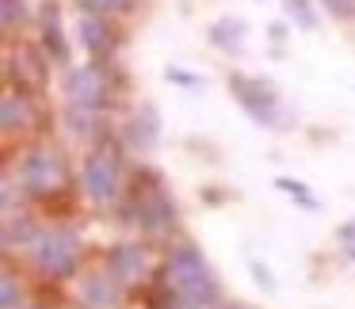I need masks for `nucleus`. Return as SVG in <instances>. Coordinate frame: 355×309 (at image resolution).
<instances>
[{
    "instance_id": "obj_1",
    "label": "nucleus",
    "mask_w": 355,
    "mask_h": 309,
    "mask_svg": "<svg viewBox=\"0 0 355 309\" xmlns=\"http://www.w3.org/2000/svg\"><path fill=\"white\" fill-rule=\"evenodd\" d=\"M168 283H172V290H176L180 298L195 301V306H207V301H214V294H218L214 275H210V267L202 263V256L195 252V248H180V252L172 256Z\"/></svg>"
},
{
    "instance_id": "obj_2",
    "label": "nucleus",
    "mask_w": 355,
    "mask_h": 309,
    "mask_svg": "<svg viewBox=\"0 0 355 309\" xmlns=\"http://www.w3.org/2000/svg\"><path fill=\"white\" fill-rule=\"evenodd\" d=\"M77 256H80V240L73 237L69 229H50L35 240V260H39V267L50 271V275H69Z\"/></svg>"
},
{
    "instance_id": "obj_3",
    "label": "nucleus",
    "mask_w": 355,
    "mask_h": 309,
    "mask_svg": "<svg viewBox=\"0 0 355 309\" xmlns=\"http://www.w3.org/2000/svg\"><path fill=\"white\" fill-rule=\"evenodd\" d=\"M19 184H24L27 191H35V195H50L58 184H62V161H58V153L35 149V153L24 161V168H19Z\"/></svg>"
},
{
    "instance_id": "obj_4",
    "label": "nucleus",
    "mask_w": 355,
    "mask_h": 309,
    "mask_svg": "<svg viewBox=\"0 0 355 309\" xmlns=\"http://www.w3.org/2000/svg\"><path fill=\"white\" fill-rule=\"evenodd\" d=\"M230 92L241 100V107L256 118V123H271L275 115V92H271L263 80H248V77H233L230 80Z\"/></svg>"
},
{
    "instance_id": "obj_5",
    "label": "nucleus",
    "mask_w": 355,
    "mask_h": 309,
    "mask_svg": "<svg viewBox=\"0 0 355 309\" xmlns=\"http://www.w3.org/2000/svg\"><path fill=\"white\" fill-rule=\"evenodd\" d=\"M103 92H107V85H103V77L96 69H69V77H65V96H69L73 107H100L103 103Z\"/></svg>"
},
{
    "instance_id": "obj_6",
    "label": "nucleus",
    "mask_w": 355,
    "mask_h": 309,
    "mask_svg": "<svg viewBox=\"0 0 355 309\" xmlns=\"http://www.w3.org/2000/svg\"><path fill=\"white\" fill-rule=\"evenodd\" d=\"M85 191L92 195V202H111L119 195V172L107 153H96L85 164Z\"/></svg>"
},
{
    "instance_id": "obj_7",
    "label": "nucleus",
    "mask_w": 355,
    "mask_h": 309,
    "mask_svg": "<svg viewBox=\"0 0 355 309\" xmlns=\"http://www.w3.org/2000/svg\"><path fill=\"white\" fill-rule=\"evenodd\" d=\"M107 271H111V279H115V283H134V279L146 271V252H141V248H134V245L115 248V252H111V260H107Z\"/></svg>"
},
{
    "instance_id": "obj_8",
    "label": "nucleus",
    "mask_w": 355,
    "mask_h": 309,
    "mask_svg": "<svg viewBox=\"0 0 355 309\" xmlns=\"http://www.w3.org/2000/svg\"><path fill=\"white\" fill-rule=\"evenodd\" d=\"M210 42H214L218 50H230V54H241V46H245V24L233 16L218 19L214 27H210Z\"/></svg>"
},
{
    "instance_id": "obj_9",
    "label": "nucleus",
    "mask_w": 355,
    "mask_h": 309,
    "mask_svg": "<svg viewBox=\"0 0 355 309\" xmlns=\"http://www.w3.org/2000/svg\"><path fill=\"white\" fill-rule=\"evenodd\" d=\"M80 294H85V301L92 309H111L119 301V286L111 283V279H103V275H92V279H85V286H80Z\"/></svg>"
},
{
    "instance_id": "obj_10",
    "label": "nucleus",
    "mask_w": 355,
    "mask_h": 309,
    "mask_svg": "<svg viewBox=\"0 0 355 309\" xmlns=\"http://www.w3.org/2000/svg\"><path fill=\"white\" fill-rule=\"evenodd\" d=\"M172 214H176V210H172V202L164 199V195H149V199L138 206V218H141L146 229H164V225L172 222Z\"/></svg>"
},
{
    "instance_id": "obj_11",
    "label": "nucleus",
    "mask_w": 355,
    "mask_h": 309,
    "mask_svg": "<svg viewBox=\"0 0 355 309\" xmlns=\"http://www.w3.org/2000/svg\"><path fill=\"white\" fill-rule=\"evenodd\" d=\"M157 130H161V123H157V111L153 107H146L141 115H134V123H130V145L134 149H149L157 141Z\"/></svg>"
},
{
    "instance_id": "obj_12",
    "label": "nucleus",
    "mask_w": 355,
    "mask_h": 309,
    "mask_svg": "<svg viewBox=\"0 0 355 309\" xmlns=\"http://www.w3.org/2000/svg\"><path fill=\"white\" fill-rule=\"evenodd\" d=\"M77 35H80V46L92 50V54H103V50H107V27H103L100 16H85L77 24Z\"/></svg>"
},
{
    "instance_id": "obj_13",
    "label": "nucleus",
    "mask_w": 355,
    "mask_h": 309,
    "mask_svg": "<svg viewBox=\"0 0 355 309\" xmlns=\"http://www.w3.org/2000/svg\"><path fill=\"white\" fill-rule=\"evenodd\" d=\"M283 4H286V16H291L302 31H313L317 27V16H313V8H309V0H283Z\"/></svg>"
},
{
    "instance_id": "obj_14",
    "label": "nucleus",
    "mask_w": 355,
    "mask_h": 309,
    "mask_svg": "<svg viewBox=\"0 0 355 309\" xmlns=\"http://www.w3.org/2000/svg\"><path fill=\"white\" fill-rule=\"evenodd\" d=\"M31 237H35V229H31V222H27V218H16V222H8V225H4V248L27 245Z\"/></svg>"
},
{
    "instance_id": "obj_15",
    "label": "nucleus",
    "mask_w": 355,
    "mask_h": 309,
    "mask_svg": "<svg viewBox=\"0 0 355 309\" xmlns=\"http://www.w3.org/2000/svg\"><path fill=\"white\" fill-rule=\"evenodd\" d=\"M0 118H4V130H16V126L27 118V107L16 100V96H8V100H4V107H0Z\"/></svg>"
},
{
    "instance_id": "obj_16",
    "label": "nucleus",
    "mask_w": 355,
    "mask_h": 309,
    "mask_svg": "<svg viewBox=\"0 0 355 309\" xmlns=\"http://www.w3.org/2000/svg\"><path fill=\"white\" fill-rule=\"evenodd\" d=\"M65 126H69L77 138H85V134H92V111L85 107H69V115H65Z\"/></svg>"
},
{
    "instance_id": "obj_17",
    "label": "nucleus",
    "mask_w": 355,
    "mask_h": 309,
    "mask_svg": "<svg viewBox=\"0 0 355 309\" xmlns=\"http://www.w3.org/2000/svg\"><path fill=\"white\" fill-rule=\"evenodd\" d=\"M275 187H279V191H286L291 199H298V202H306V206H313V199H309V187H306V184H298V179L279 176V179H275Z\"/></svg>"
},
{
    "instance_id": "obj_18",
    "label": "nucleus",
    "mask_w": 355,
    "mask_h": 309,
    "mask_svg": "<svg viewBox=\"0 0 355 309\" xmlns=\"http://www.w3.org/2000/svg\"><path fill=\"white\" fill-rule=\"evenodd\" d=\"M0 301H4V309H19V290L12 275H4V283H0Z\"/></svg>"
},
{
    "instance_id": "obj_19",
    "label": "nucleus",
    "mask_w": 355,
    "mask_h": 309,
    "mask_svg": "<svg viewBox=\"0 0 355 309\" xmlns=\"http://www.w3.org/2000/svg\"><path fill=\"white\" fill-rule=\"evenodd\" d=\"M80 8H88V16H100V12H115L123 8L126 0H77Z\"/></svg>"
},
{
    "instance_id": "obj_20",
    "label": "nucleus",
    "mask_w": 355,
    "mask_h": 309,
    "mask_svg": "<svg viewBox=\"0 0 355 309\" xmlns=\"http://www.w3.org/2000/svg\"><path fill=\"white\" fill-rule=\"evenodd\" d=\"M321 4L332 12V16H340V19H347L355 12V0H321Z\"/></svg>"
},
{
    "instance_id": "obj_21",
    "label": "nucleus",
    "mask_w": 355,
    "mask_h": 309,
    "mask_svg": "<svg viewBox=\"0 0 355 309\" xmlns=\"http://www.w3.org/2000/svg\"><path fill=\"white\" fill-rule=\"evenodd\" d=\"M24 16V0H4V27H12Z\"/></svg>"
},
{
    "instance_id": "obj_22",
    "label": "nucleus",
    "mask_w": 355,
    "mask_h": 309,
    "mask_svg": "<svg viewBox=\"0 0 355 309\" xmlns=\"http://www.w3.org/2000/svg\"><path fill=\"white\" fill-rule=\"evenodd\" d=\"M248 267H252V275H256V279H260V286H268V290L275 286V283H271V271H268V267H260L256 260H248Z\"/></svg>"
},
{
    "instance_id": "obj_23",
    "label": "nucleus",
    "mask_w": 355,
    "mask_h": 309,
    "mask_svg": "<svg viewBox=\"0 0 355 309\" xmlns=\"http://www.w3.org/2000/svg\"><path fill=\"white\" fill-rule=\"evenodd\" d=\"M16 202V179H4V206Z\"/></svg>"
},
{
    "instance_id": "obj_24",
    "label": "nucleus",
    "mask_w": 355,
    "mask_h": 309,
    "mask_svg": "<svg viewBox=\"0 0 355 309\" xmlns=\"http://www.w3.org/2000/svg\"><path fill=\"white\" fill-rule=\"evenodd\" d=\"M340 240H355V222L340 225Z\"/></svg>"
},
{
    "instance_id": "obj_25",
    "label": "nucleus",
    "mask_w": 355,
    "mask_h": 309,
    "mask_svg": "<svg viewBox=\"0 0 355 309\" xmlns=\"http://www.w3.org/2000/svg\"><path fill=\"white\" fill-rule=\"evenodd\" d=\"M271 39L283 42V39H286V27H283V24H271Z\"/></svg>"
},
{
    "instance_id": "obj_26",
    "label": "nucleus",
    "mask_w": 355,
    "mask_h": 309,
    "mask_svg": "<svg viewBox=\"0 0 355 309\" xmlns=\"http://www.w3.org/2000/svg\"><path fill=\"white\" fill-rule=\"evenodd\" d=\"M176 309H199V306H195V301H180Z\"/></svg>"
},
{
    "instance_id": "obj_27",
    "label": "nucleus",
    "mask_w": 355,
    "mask_h": 309,
    "mask_svg": "<svg viewBox=\"0 0 355 309\" xmlns=\"http://www.w3.org/2000/svg\"><path fill=\"white\" fill-rule=\"evenodd\" d=\"M233 309H245V306H233Z\"/></svg>"
}]
</instances>
